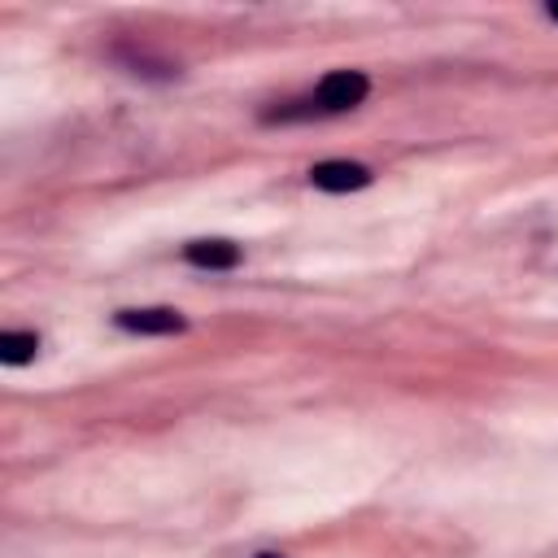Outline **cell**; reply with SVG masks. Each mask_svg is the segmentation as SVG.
Returning a JSON list of instances; mask_svg holds the SVG:
<instances>
[{"label":"cell","instance_id":"6da1fadb","mask_svg":"<svg viewBox=\"0 0 558 558\" xmlns=\"http://www.w3.org/2000/svg\"><path fill=\"white\" fill-rule=\"evenodd\" d=\"M371 92V78L362 70H331L323 74V83L310 92L314 96V109L318 113H344V109H357Z\"/></svg>","mask_w":558,"mask_h":558},{"label":"cell","instance_id":"7a4b0ae2","mask_svg":"<svg viewBox=\"0 0 558 558\" xmlns=\"http://www.w3.org/2000/svg\"><path fill=\"white\" fill-rule=\"evenodd\" d=\"M113 323L131 336H179L187 327V318L170 305H144V310H118Z\"/></svg>","mask_w":558,"mask_h":558},{"label":"cell","instance_id":"3957f363","mask_svg":"<svg viewBox=\"0 0 558 558\" xmlns=\"http://www.w3.org/2000/svg\"><path fill=\"white\" fill-rule=\"evenodd\" d=\"M310 183L323 192H357L371 183V170L362 161H318L310 170Z\"/></svg>","mask_w":558,"mask_h":558},{"label":"cell","instance_id":"277c9868","mask_svg":"<svg viewBox=\"0 0 558 558\" xmlns=\"http://www.w3.org/2000/svg\"><path fill=\"white\" fill-rule=\"evenodd\" d=\"M183 257L192 262V266H201V270H235L240 266V244H231V240H192L187 248H183Z\"/></svg>","mask_w":558,"mask_h":558},{"label":"cell","instance_id":"5b68a950","mask_svg":"<svg viewBox=\"0 0 558 558\" xmlns=\"http://www.w3.org/2000/svg\"><path fill=\"white\" fill-rule=\"evenodd\" d=\"M113 61H122V65H126L131 74H140V78H174V74H179L174 61L153 57L148 48H135V44H118V48H113Z\"/></svg>","mask_w":558,"mask_h":558},{"label":"cell","instance_id":"8992f818","mask_svg":"<svg viewBox=\"0 0 558 558\" xmlns=\"http://www.w3.org/2000/svg\"><path fill=\"white\" fill-rule=\"evenodd\" d=\"M39 353V336L35 331H4L0 336V362L4 366H22Z\"/></svg>","mask_w":558,"mask_h":558},{"label":"cell","instance_id":"52a82bcc","mask_svg":"<svg viewBox=\"0 0 558 558\" xmlns=\"http://www.w3.org/2000/svg\"><path fill=\"white\" fill-rule=\"evenodd\" d=\"M318 109H314V96H301V100H283L279 109H266L262 118L266 122H301V118H314Z\"/></svg>","mask_w":558,"mask_h":558},{"label":"cell","instance_id":"ba28073f","mask_svg":"<svg viewBox=\"0 0 558 558\" xmlns=\"http://www.w3.org/2000/svg\"><path fill=\"white\" fill-rule=\"evenodd\" d=\"M257 558H283V554H257Z\"/></svg>","mask_w":558,"mask_h":558},{"label":"cell","instance_id":"9c48e42d","mask_svg":"<svg viewBox=\"0 0 558 558\" xmlns=\"http://www.w3.org/2000/svg\"><path fill=\"white\" fill-rule=\"evenodd\" d=\"M549 17H554V22H558V9H549Z\"/></svg>","mask_w":558,"mask_h":558}]
</instances>
